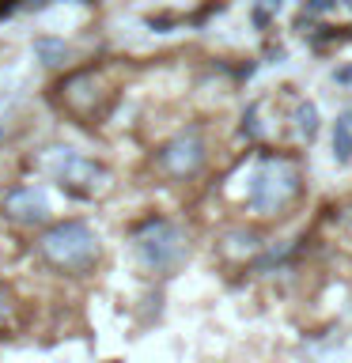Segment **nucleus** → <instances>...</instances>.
I'll use <instances>...</instances> for the list:
<instances>
[{"label": "nucleus", "instance_id": "nucleus-1", "mask_svg": "<svg viewBox=\"0 0 352 363\" xmlns=\"http://www.w3.org/2000/svg\"><path fill=\"white\" fill-rule=\"evenodd\" d=\"M38 254L50 269L65 272V277H84L99 265V235L91 231V223L84 220H61L53 227H45L38 238Z\"/></svg>", "mask_w": 352, "mask_h": 363}, {"label": "nucleus", "instance_id": "nucleus-7", "mask_svg": "<svg viewBox=\"0 0 352 363\" xmlns=\"http://www.w3.org/2000/svg\"><path fill=\"white\" fill-rule=\"evenodd\" d=\"M334 159H337V167L352 163V110H345L334 121Z\"/></svg>", "mask_w": 352, "mask_h": 363}, {"label": "nucleus", "instance_id": "nucleus-3", "mask_svg": "<svg viewBox=\"0 0 352 363\" xmlns=\"http://www.w3.org/2000/svg\"><path fill=\"white\" fill-rule=\"evenodd\" d=\"M133 254L144 269L152 272H175L189 254L186 231L175 220H163V216H152L141 227H133Z\"/></svg>", "mask_w": 352, "mask_h": 363}, {"label": "nucleus", "instance_id": "nucleus-6", "mask_svg": "<svg viewBox=\"0 0 352 363\" xmlns=\"http://www.w3.org/2000/svg\"><path fill=\"white\" fill-rule=\"evenodd\" d=\"M0 212H4V220L19 223V227L45 223L50 220V193L38 186H11L0 197Z\"/></svg>", "mask_w": 352, "mask_h": 363}, {"label": "nucleus", "instance_id": "nucleus-4", "mask_svg": "<svg viewBox=\"0 0 352 363\" xmlns=\"http://www.w3.org/2000/svg\"><path fill=\"white\" fill-rule=\"evenodd\" d=\"M53 174H57V182H61L68 193H84V197H91V193H102V189L110 186L106 167H99L95 159L76 155V152H61V155H57Z\"/></svg>", "mask_w": 352, "mask_h": 363}, {"label": "nucleus", "instance_id": "nucleus-5", "mask_svg": "<svg viewBox=\"0 0 352 363\" xmlns=\"http://www.w3.org/2000/svg\"><path fill=\"white\" fill-rule=\"evenodd\" d=\"M159 163L170 178H193L204 163V136L197 129H186L178 136H170L159 152Z\"/></svg>", "mask_w": 352, "mask_h": 363}, {"label": "nucleus", "instance_id": "nucleus-2", "mask_svg": "<svg viewBox=\"0 0 352 363\" xmlns=\"http://www.w3.org/2000/svg\"><path fill=\"white\" fill-rule=\"evenodd\" d=\"M299 193H303L299 163H292L288 155H261L254 178H250L246 204L258 216H280Z\"/></svg>", "mask_w": 352, "mask_h": 363}, {"label": "nucleus", "instance_id": "nucleus-10", "mask_svg": "<svg viewBox=\"0 0 352 363\" xmlns=\"http://www.w3.org/2000/svg\"><path fill=\"white\" fill-rule=\"evenodd\" d=\"M8 314H11V299H8V291H4V284H0V325L8 322Z\"/></svg>", "mask_w": 352, "mask_h": 363}, {"label": "nucleus", "instance_id": "nucleus-12", "mask_svg": "<svg viewBox=\"0 0 352 363\" xmlns=\"http://www.w3.org/2000/svg\"><path fill=\"white\" fill-rule=\"evenodd\" d=\"M334 79H337V84H352V65L337 68V72H334Z\"/></svg>", "mask_w": 352, "mask_h": 363}, {"label": "nucleus", "instance_id": "nucleus-11", "mask_svg": "<svg viewBox=\"0 0 352 363\" xmlns=\"http://www.w3.org/2000/svg\"><path fill=\"white\" fill-rule=\"evenodd\" d=\"M307 8H311V11H334L337 0H307Z\"/></svg>", "mask_w": 352, "mask_h": 363}, {"label": "nucleus", "instance_id": "nucleus-9", "mask_svg": "<svg viewBox=\"0 0 352 363\" xmlns=\"http://www.w3.org/2000/svg\"><path fill=\"white\" fill-rule=\"evenodd\" d=\"M292 129L299 133V140H314V133H318V106L314 102H299L292 110Z\"/></svg>", "mask_w": 352, "mask_h": 363}, {"label": "nucleus", "instance_id": "nucleus-8", "mask_svg": "<svg viewBox=\"0 0 352 363\" xmlns=\"http://www.w3.org/2000/svg\"><path fill=\"white\" fill-rule=\"evenodd\" d=\"M34 57H38L45 68H57V65H65L68 57H72V50H68L65 38H45L42 34V38L34 42Z\"/></svg>", "mask_w": 352, "mask_h": 363}]
</instances>
